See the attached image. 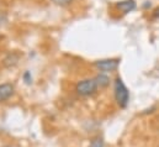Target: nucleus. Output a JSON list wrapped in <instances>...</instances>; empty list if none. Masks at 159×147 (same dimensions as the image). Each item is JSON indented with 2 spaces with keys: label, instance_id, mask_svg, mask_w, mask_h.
Masks as SVG:
<instances>
[{
  "label": "nucleus",
  "instance_id": "1",
  "mask_svg": "<svg viewBox=\"0 0 159 147\" xmlns=\"http://www.w3.org/2000/svg\"><path fill=\"white\" fill-rule=\"evenodd\" d=\"M115 99L121 108H126L129 102V92L121 78L115 80Z\"/></svg>",
  "mask_w": 159,
  "mask_h": 147
},
{
  "label": "nucleus",
  "instance_id": "3",
  "mask_svg": "<svg viewBox=\"0 0 159 147\" xmlns=\"http://www.w3.org/2000/svg\"><path fill=\"white\" fill-rule=\"evenodd\" d=\"M119 64L120 59L117 58H109V59H101V61L95 62L96 68L101 72H112V71L117 69Z\"/></svg>",
  "mask_w": 159,
  "mask_h": 147
},
{
  "label": "nucleus",
  "instance_id": "12",
  "mask_svg": "<svg viewBox=\"0 0 159 147\" xmlns=\"http://www.w3.org/2000/svg\"><path fill=\"white\" fill-rule=\"evenodd\" d=\"M158 121H159V117H158Z\"/></svg>",
  "mask_w": 159,
  "mask_h": 147
},
{
  "label": "nucleus",
  "instance_id": "6",
  "mask_svg": "<svg viewBox=\"0 0 159 147\" xmlns=\"http://www.w3.org/2000/svg\"><path fill=\"white\" fill-rule=\"evenodd\" d=\"M19 58H20V56H19L17 53H10V55H7L6 58L4 59V66H5V67H12V66H15V64L17 63Z\"/></svg>",
  "mask_w": 159,
  "mask_h": 147
},
{
  "label": "nucleus",
  "instance_id": "7",
  "mask_svg": "<svg viewBox=\"0 0 159 147\" xmlns=\"http://www.w3.org/2000/svg\"><path fill=\"white\" fill-rule=\"evenodd\" d=\"M95 80H96L98 87H101V88H105V87H107L110 84V78L107 75H105V74H99L95 78Z\"/></svg>",
  "mask_w": 159,
  "mask_h": 147
},
{
  "label": "nucleus",
  "instance_id": "10",
  "mask_svg": "<svg viewBox=\"0 0 159 147\" xmlns=\"http://www.w3.org/2000/svg\"><path fill=\"white\" fill-rule=\"evenodd\" d=\"M24 80H25L26 84H31V83H32V77H31V73H30L29 71H26V72L24 73Z\"/></svg>",
  "mask_w": 159,
  "mask_h": 147
},
{
  "label": "nucleus",
  "instance_id": "5",
  "mask_svg": "<svg viewBox=\"0 0 159 147\" xmlns=\"http://www.w3.org/2000/svg\"><path fill=\"white\" fill-rule=\"evenodd\" d=\"M116 6L120 11H122V14H128V12L133 11L137 5H136L134 0H123V1H119Z\"/></svg>",
  "mask_w": 159,
  "mask_h": 147
},
{
  "label": "nucleus",
  "instance_id": "11",
  "mask_svg": "<svg viewBox=\"0 0 159 147\" xmlns=\"http://www.w3.org/2000/svg\"><path fill=\"white\" fill-rule=\"evenodd\" d=\"M153 16H154L156 19H159V6L154 9V11H153Z\"/></svg>",
  "mask_w": 159,
  "mask_h": 147
},
{
  "label": "nucleus",
  "instance_id": "4",
  "mask_svg": "<svg viewBox=\"0 0 159 147\" xmlns=\"http://www.w3.org/2000/svg\"><path fill=\"white\" fill-rule=\"evenodd\" d=\"M14 94V85L10 83L0 84V103L7 100Z\"/></svg>",
  "mask_w": 159,
  "mask_h": 147
},
{
  "label": "nucleus",
  "instance_id": "9",
  "mask_svg": "<svg viewBox=\"0 0 159 147\" xmlns=\"http://www.w3.org/2000/svg\"><path fill=\"white\" fill-rule=\"evenodd\" d=\"M54 4H57V5H61V6H67V5H69L73 0H52Z\"/></svg>",
  "mask_w": 159,
  "mask_h": 147
},
{
  "label": "nucleus",
  "instance_id": "2",
  "mask_svg": "<svg viewBox=\"0 0 159 147\" xmlns=\"http://www.w3.org/2000/svg\"><path fill=\"white\" fill-rule=\"evenodd\" d=\"M96 88H98V84H96L95 79H84V80H80L77 84L75 89L79 95L88 97V95L94 94L96 92Z\"/></svg>",
  "mask_w": 159,
  "mask_h": 147
},
{
  "label": "nucleus",
  "instance_id": "8",
  "mask_svg": "<svg viewBox=\"0 0 159 147\" xmlns=\"http://www.w3.org/2000/svg\"><path fill=\"white\" fill-rule=\"evenodd\" d=\"M89 147H104V140L102 139H95L91 141Z\"/></svg>",
  "mask_w": 159,
  "mask_h": 147
}]
</instances>
